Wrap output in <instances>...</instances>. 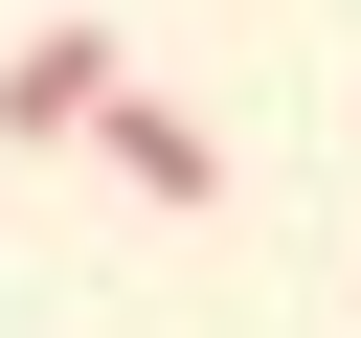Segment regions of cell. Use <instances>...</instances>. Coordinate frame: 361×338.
<instances>
[{
	"label": "cell",
	"instance_id": "6da1fadb",
	"mask_svg": "<svg viewBox=\"0 0 361 338\" xmlns=\"http://www.w3.org/2000/svg\"><path fill=\"white\" fill-rule=\"evenodd\" d=\"M113 90H135V68H113V23H90V0H68V23H23V45H0V135H23V158H68V135H90V113H113Z\"/></svg>",
	"mask_w": 361,
	"mask_h": 338
},
{
	"label": "cell",
	"instance_id": "7a4b0ae2",
	"mask_svg": "<svg viewBox=\"0 0 361 338\" xmlns=\"http://www.w3.org/2000/svg\"><path fill=\"white\" fill-rule=\"evenodd\" d=\"M90 158H113L135 203H226V135H203V113H158V90H113V113H90Z\"/></svg>",
	"mask_w": 361,
	"mask_h": 338
}]
</instances>
